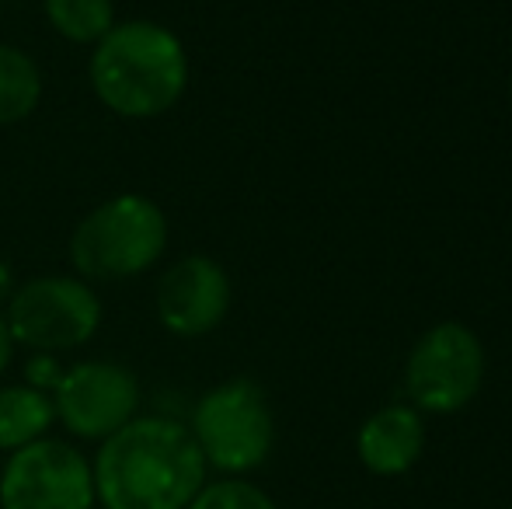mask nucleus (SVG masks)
I'll return each instance as SVG.
<instances>
[{"instance_id": "nucleus-1", "label": "nucleus", "mask_w": 512, "mask_h": 509, "mask_svg": "<svg viewBox=\"0 0 512 509\" xmlns=\"http://www.w3.org/2000/svg\"><path fill=\"white\" fill-rule=\"evenodd\" d=\"M91 471L105 509H185L206 485V457L192 429L164 415L115 429Z\"/></svg>"}, {"instance_id": "nucleus-2", "label": "nucleus", "mask_w": 512, "mask_h": 509, "mask_svg": "<svg viewBox=\"0 0 512 509\" xmlns=\"http://www.w3.org/2000/svg\"><path fill=\"white\" fill-rule=\"evenodd\" d=\"M91 88L115 116H164L189 88V56L171 28L157 21H122L95 46Z\"/></svg>"}, {"instance_id": "nucleus-3", "label": "nucleus", "mask_w": 512, "mask_h": 509, "mask_svg": "<svg viewBox=\"0 0 512 509\" xmlns=\"http://www.w3.org/2000/svg\"><path fill=\"white\" fill-rule=\"evenodd\" d=\"M168 248V217L147 196H115L91 210L70 238V258L84 279H129L147 272Z\"/></svg>"}, {"instance_id": "nucleus-4", "label": "nucleus", "mask_w": 512, "mask_h": 509, "mask_svg": "<svg viewBox=\"0 0 512 509\" xmlns=\"http://www.w3.org/2000/svg\"><path fill=\"white\" fill-rule=\"evenodd\" d=\"M192 436L203 450L206 464L244 475L255 471L269 457L276 426H272V408L265 401L262 387L255 381H227L216 384L199 398L192 412Z\"/></svg>"}, {"instance_id": "nucleus-5", "label": "nucleus", "mask_w": 512, "mask_h": 509, "mask_svg": "<svg viewBox=\"0 0 512 509\" xmlns=\"http://www.w3.org/2000/svg\"><path fill=\"white\" fill-rule=\"evenodd\" d=\"M7 332L39 353H63L84 346L98 332L102 304L84 279L42 276L25 283L7 304Z\"/></svg>"}, {"instance_id": "nucleus-6", "label": "nucleus", "mask_w": 512, "mask_h": 509, "mask_svg": "<svg viewBox=\"0 0 512 509\" xmlns=\"http://www.w3.org/2000/svg\"><path fill=\"white\" fill-rule=\"evenodd\" d=\"M485 381V349L471 328L457 321L429 328L415 342L405 367L408 394L422 412H457Z\"/></svg>"}, {"instance_id": "nucleus-7", "label": "nucleus", "mask_w": 512, "mask_h": 509, "mask_svg": "<svg viewBox=\"0 0 512 509\" xmlns=\"http://www.w3.org/2000/svg\"><path fill=\"white\" fill-rule=\"evenodd\" d=\"M95 471L63 440H32L11 454L0 475V509H91Z\"/></svg>"}, {"instance_id": "nucleus-8", "label": "nucleus", "mask_w": 512, "mask_h": 509, "mask_svg": "<svg viewBox=\"0 0 512 509\" xmlns=\"http://www.w3.org/2000/svg\"><path fill=\"white\" fill-rule=\"evenodd\" d=\"M56 391V415L70 433L84 440H108L115 429L136 419L140 408V384L119 363L91 360L77 363L60 377Z\"/></svg>"}, {"instance_id": "nucleus-9", "label": "nucleus", "mask_w": 512, "mask_h": 509, "mask_svg": "<svg viewBox=\"0 0 512 509\" xmlns=\"http://www.w3.org/2000/svg\"><path fill=\"white\" fill-rule=\"evenodd\" d=\"M230 279L209 255H185L161 276L157 286V318L171 335L196 339L227 318Z\"/></svg>"}, {"instance_id": "nucleus-10", "label": "nucleus", "mask_w": 512, "mask_h": 509, "mask_svg": "<svg viewBox=\"0 0 512 509\" xmlns=\"http://www.w3.org/2000/svg\"><path fill=\"white\" fill-rule=\"evenodd\" d=\"M422 447H425V426L415 408L405 405H391L373 412L356 436L359 461H363L366 471H373L380 478L405 475L411 464L422 457Z\"/></svg>"}, {"instance_id": "nucleus-11", "label": "nucleus", "mask_w": 512, "mask_h": 509, "mask_svg": "<svg viewBox=\"0 0 512 509\" xmlns=\"http://www.w3.org/2000/svg\"><path fill=\"white\" fill-rule=\"evenodd\" d=\"M56 408L39 387H0V450H18L42 440Z\"/></svg>"}, {"instance_id": "nucleus-12", "label": "nucleus", "mask_w": 512, "mask_h": 509, "mask_svg": "<svg viewBox=\"0 0 512 509\" xmlns=\"http://www.w3.org/2000/svg\"><path fill=\"white\" fill-rule=\"evenodd\" d=\"M42 98L39 67L28 53L0 46V126L21 123L35 112Z\"/></svg>"}, {"instance_id": "nucleus-13", "label": "nucleus", "mask_w": 512, "mask_h": 509, "mask_svg": "<svg viewBox=\"0 0 512 509\" xmlns=\"http://www.w3.org/2000/svg\"><path fill=\"white\" fill-rule=\"evenodd\" d=\"M49 25L70 42L98 46L115 28L112 0H46Z\"/></svg>"}, {"instance_id": "nucleus-14", "label": "nucleus", "mask_w": 512, "mask_h": 509, "mask_svg": "<svg viewBox=\"0 0 512 509\" xmlns=\"http://www.w3.org/2000/svg\"><path fill=\"white\" fill-rule=\"evenodd\" d=\"M185 509H276V503L258 485L241 482V478H227V482L203 485Z\"/></svg>"}, {"instance_id": "nucleus-15", "label": "nucleus", "mask_w": 512, "mask_h": 509, "mask_svg": "<svg viewBox=\"0 0 512 509\" xmlns=\"http://www.w3.org/2000/svg\"><path fill=\"white\" fill-rule=\"evenodd\" d=\"M53 367V360H46V356H42V360H35V363H28V381H32V387H56L60 384V370H49Z\"/></svg>"}, {"instance_id": "nucleus-16", "label": "nucleus", "mask_w": 512, "mask_h": 509, "mask_svg": "<svg viewBox=\"0 0 512 509\" xmlns=\"http://www.w3.org/2000/svg\"><path fill=\"white\" fill-rule=\"evenodd\" d=\"M11 346H14V339H11V332H7L4 314H0V374H4L7 360H11Z\"/></svg>"}, {"instance_id": "nucleus-17", "label": "nucleus", "mask_w": 512, "mask_h": 509, "mask_svg": "<svg viewBox=\"0 0 512 509\" xmlns=\"http://www.w3.org/2000/svg\"><path fill=\"white\" fill-rule=\"evenodd\" d=\"M509 102H512V88H509Z\"/></svg>"}, {"instance_id": "nucleus-18", "label": "nucleus", "mask_w": 512, "mask_h": 509, "mask_svg": "<svg viewBox=\"0 0 512 509\" xmlns=\"http://www.w3.org/2000/svg\"><path fill=\"white\" fill-rule=\"evenodd\" d=\"M509 509H512V506H509Z\"/></svg>"}]
</instances>
